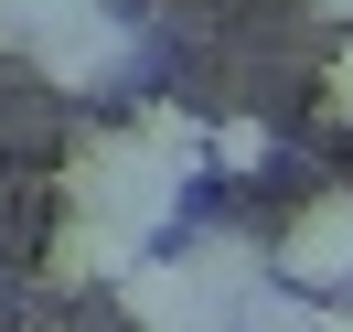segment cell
Returning a JSON list of instances; mask_svg holds the SVG:
<instances>
[{"label": "cell", "instance_id": "4fadbf2b", "mask_svg": "<svg viewBox=\"0 0 353 332\" xmlns=\"http://www.w3.org/2000/svg\"><path fill=\"white\" fill-rule=\"evenodd\" d=\"M11 11H22V0H0V22H11Z\"/></svg>", "mask_w": 353, "mask_h": 332}, {"label": "cell", "instance_id": "30bf717a", "mask_svg": "<svg viewBox=\"0 0 353 332\" xmlns=\"http://www.w3.org/2000/svg\"><path fill=\"white\" fill-rule=\"evenodd\" d=\"M321 118L353 129V43H332V65H321Z\"/></svg>", "mask_w": 353, "mask_h": 332}, {"label": "cell", "instance_id": "7c38bea8", "mask_svg": "<svg viewBox=\"0 0 353 332\" xmlns=\"http://www.w3.org/2000/svg\"><path fill=\"white\" fill-rule=\"evenodd\" d=\"M310 11H321V22H353V0H310Z\"/></svg>", "mask_w": 353, "mask_h": 332}, {"label": "cell", "instance_id": "8fae6325", "mask_svg": "<svg viewBox=\"0 0 353 332\" xmlns=\"http://www.w3.org/2000/svg\"><path fill=\"white\" fill-rule=\"evenodd\" d=\"M310 332H353V300H321V322H310Z\"/></svg>", "mask_w": 353, "mask_h": 332}, {"label": "cell", "instance_id": "52a82bcc", "mask_svg": "<svg viewBox=\"0 0 353 332\" xmlns=\"http://www.w3.org/2000/svg\"><path fill=\"white\" fill-rule=\"evenodd\" d=\"M129 139L161 161L172 182H193V172H214V118H193L182 97H139V118H129Z\"/></svg>", "mask_w": 353, "mask_h": 332}, {"label": "cell", "instance_id": "3957f363", "mask_svg": "<svg viewBox=\"0 0 353 332\" xmlns=\"http://www.w3.org/2000/svg\"><path fill=\"white\" fill-rule=\"evenodd\" d=\"M268 268H279V289H300V300H353V193H310L300 215L268 236Z\"/></svg>", "mask_w": 353, "mask_h": 332}, {"label": "cell", "instance_id": "8992f818", "mask_svg": "<svg viewBox=\"0 0 353 332\" xmlns=\"http://www.w3.org/2000/svg\"><path fill=\"white\" fill-rule=\"evenodd\" d=\"M139 257H150V246H139V236H118V225H97V215H54L43 279H54V289H118Z\"/></svg>", "mask_w": 353, "mask_h": 332}, {"label": "cell", "instance_id": "277c9868", "mask_svg": "<svg viewBox=\"0 0 353 332\" xmlns=\"http://www.w3.org/2000/svg\"><path fill=\"white\" fill-rule=\"evenodd\" d=\"M172 257L193 268V289L225 311V322H236V311L257 300L268 279H279V268H268V246H257V236H236V225H182V246H172Z\"/></svg>", "mask_w": 353, "mask_h": 332}, {"label": "cell", "instance_id": "5b68a950", "mask_svg": "<svg viewBox=\"0 0 353 332\" xmlns=\"http://www.w3.org/2000/svg\"><path fill=\"white\" fill-rule=\"evenodd\" d=\"M118 300H129V322H139V332H236V322H225V311L193 289V268L161 257V246L129 268V279H118Z\"/></svg>", "mask_w": 353, "mask_h": 332}, {"label": "cell", "instance_id": "7a4b0ae2", "mask_svg": "<svg viewBox=\"0 0 353 332\" xmlns=\"http://www.w3.org/2000/svg\"><path fill=\"white\" fill-rule=\"evenodd\" d=\"M65 215H97V225H118V236L161 246L172 215H182V182L161 172L129 129H86V139L65 150Z\"/></svg>", "mask_w": 353, "mask_h": 332}, {"label": "cell", "instance_id": "9c48e42d", "mask_svg": "<svg viewBox=\"0 0 353 332\" xmlns=\"http://www.w3.org/2000/svg\"><path fill=\"white\" fill-rule=\"evenodd\" d=\"M310 322H321V300H300V289H279V279L236 311V332H310Z\"/></svg>", "mask_w": 353, "mask_h": 332}, {"label": "cell", "instance_id": "ba28073f", "mask_svg": "<svg viewBox=\"0 0 353 332\" xmlns=\"http://www.w3.org/2000/svg\"><path fill=\"white\" fill-rule=\"evenodd\" d=\"M268 161H279L268 118H214V172H268Z\"/></svg>", "mask_w": 353, "mask_h": 332}, {"label": "cell", "instance_id": "6da1fadb", "mask_svg": "<svg viewBox=\"0 0 353 332\" xmlns=\"http://www.w3.org/2000/svg\"><path fill=\"white\" fill-rule=\"evenodd\" d=\"M0 54H22L43 86L86 97V86H118L139 65V32L118 22V0H22L0 22Z\"/></svg>", "mask_w": 353, "mask_h": 332}]
</instances>
